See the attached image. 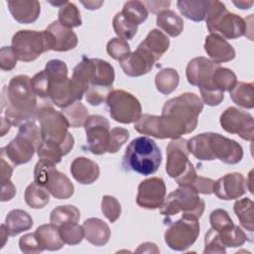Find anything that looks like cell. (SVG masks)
<instances>
[{
  "mask_svg": "<svg viewBox=\"0 0 254 254\" xmlns=\"http://www.w3.org/2000/svg\"><path fill=\"white\" fill-rule=\"evenodd\" d=\"M35 233L43 250L57 251L64 244L60 236L59 227L53 223L40 225Z\"/></svg>",
  "mask_w": 254,
  "mask_h": 254,
  "instance_id": "4316f807",
  "label": "cell"
},
{
  "mask_svg": "<svg viewBox=\"0 0 254 254\" xmlns=\"http://www.w3.org/2000/svg\"><path fill=\"white\" fill-rule=\"evenodd\" d=\"M45 34L52 51L66 52L74 49L78 43L76 34L71 29L62 26L58 21L50 24Z\"/></svg>",
  "mask_w": 254,
  "mask_h": 254,
  "instance_id": "7402d4cb",
  "label": "cell"
},
{
  "mask_svg": "<svg viewBox=\"0 0 254 254\" xmlns=\"http://www.w3.org/2000/svg\"><path fill=\"white\" fill-rule=\"evenodd\" d=\"M85 239L94 246L105 245L110 238L109 226L101 219L90 217L82 224Z\"/></svg>",
  "mask_w": 254,
  "mask_h": 254,
  "instance_id": "484cf974",
  "label": "cell"
},
{
  "mask_svg": "<svg viewBox=\"0 0 254 254\" xmlns=\"http://www.w3.org/2000/svg\"><path fill=\"white\" fill-rule=\"evenodd\" d=\"M121 13L130 23L136 26L145 22L148 18V9L141 1H127Z\"/></svg>",
  "mask_w": 254,
  "mask_h": 254,
  "instance_id": "f35d334b",
  "label": "cell"
},
{
  "mask_svg": "<svg viewBox=\"0 0 254 254\" xmlns=\"http://www.w3.org/2000/svg\"><path fill=\"white\" fill-rule=\"evenodd\" d=\"M13 173V167L6 161L4 156H1V184L10 181Z\"/></svg>",
  "mask_w": 254,
  "mask_h": 254,
  "instance_id": "6f0895ef",
  "label": "cell"
},
{
  "mask_svg": "<svg viewBox=\"0 0 254 254\" xmlns=\"http://www.w3.org/2000/svg\"><path fill=\"white\" fill-rule=\"evenodd\" d=\"M24 198L31 208L39 209L45 207L49 203L50 194L46 188L33 182L26 188Z\"/></svg>",
  "mask_w": 254,
  "mask_h": 254,
  "instance_id": "d6a6232c",
  "label": "cell"
},
{
  "mask_svg": "<svg viewBox=\"0 0 254 254\" xmlns=\"http://www.w3.org/2000/svg\"><path fill=\"white\" fill-rule=\"evenodd\" d=\"M219 123L226 132L236 134L247 141L253 140L254 119L250 113L230 106L220 115Z\"/></svg>",
  "mask_w": 254,
  "mask_h": 254,
  "instance_id": "ac0fdd59",
  "label": "cell"
},
{
  "mask_svg": "<svg viewBox=\"0 0 254 254\" xmlns=\"http://www.w3.org/2000/svg\"><path fill=\"white\" fill-rule=\"evenodd\" d=\"M157 26L170 37H178L184 30V21L172 10H165L158 14Z\"/></svg>",
  "mask_w": 254,
  "mask_h": 254,
  "instance_id": "4dcf8cb0",
  "label": "cell"
},
{
  "mask_svg": "<svg viewBox=\"0 0 254 254\" xmlns=\"http://www.w3.org/2000/svg\"><path fill=\"white\" fill-rule=\"evenodd\" d=\"M37 154L40 159L50 161L55 165L59 164L62 160V157L64 156L62 148L55 143L42 141L37 149Z\"/></svg>",
  "mask_w": 254,
  "mask_h": 254,
  "instance_id": "ee69618b",
  "label": "cell"
},
{
  "mask_svg": "<svg viewBox=\"0 0 254 254\" xmlns=\"http://www.w3.org/2000/svg\"><path fill=\"white\" fill-rule=\"evenodd\" d=\"M70 173L73 179L81 185H90L99 177V167L92 160L77 157L70 164Z\"/></svg>",
  "mask_w": 254,
  "mask_h": 254,
  "instance_id": "d4e9b609",
  "label": "cell"
},
{
  "mask_svg": "<svg viewBox=\"0 0 254 254\" xmlns=\"http://www.w3.org/2000/svg\"><path fill=\"white\" fill-rule=\"evenodd\" d=\"M254 203L249 197H244L235 201L233 205V210L239 219L242 227H244L249 232L254 230Z\"/></svg>",
  "mask_w": 254,
  "mask_h": 254,
  "instance_id": "836d02e7",
  "label": "cell"
},
{
  "mask_svg": "<svg viewBox=\"0 0 254 254\" xmlns=\"http://www.w3.org/2000/svg\"><path fill=\"white\" fill-rule=\"evenodd\" d=\"M17 57L12 47H3L0 50V67L2 70H11L17 64Z\"/></svg>",
  "mask_w": 254,
  "mask_h": 254,
  "instance_id": "f5cc1de1",
  "label": "cell"
},
{
  "mask_svg": "<svg viewBox=\"0 0 254 254\" xmlns=\"http://www.w3.org/2000/svg\"><path fill=\"white\" fill-rule=\"evenodd\" d=\"M202 109L201 99L193 92H185L166 101L159 116L160 139H178L194 131Z\"/></svg>",
  "mask_w": 254,
  "mask_h": 254,
  "instance_id": "7a4b0ae2",
  "label": "cell"
},
{
  "mask_svg": "<svg viewBox=\"0 0 254 254\" xmlns=\"http://www.w3.org/2000/svg\"><path fill=\"white\" fill-rule=\"evenodd\" d=\"M162 163L160 148L154 140L141 136L133 139L125 150L122 167L125 171L143 176L155 174Z\"/></svg>",
  "mask_w": 254,
  "mask_h": 254,
  "instance_id": "5b68a950",
  "label": "cell"
},
{
  "mask_svg": "<svg viewBox=\"0 0 254 254\" xmlns=\"http://www.w3.org/2000/svg\"><path fill=\"white\" fill-rule=\"evenodd\" d=\"M129 131L125 128L121 127H114L110 130V140L107 152L110 154L117 153L120 148L126 143L129 139Z\"/></svg>",
  "mask_w": 254,
  "mask_h": 254,
  "instance_id": "7dc6e473",
  "label": "cell"
},
{
  "mask_svg": "<svg viewBox=\"0 0 254 254\" xmlns=\"http://www.w3.org/2000/svg\"><path fill=\"white\" fill-rule=\"evenodd\" d=\"M8 236H9V232H8L6 226H5V223H4V224L1 225V238H2V239H1V240H2V241H1V248L5 245Z\"/></svg>",
  "mask_w": 254,
  "mask_h": 254,
  "instance_id": "6125c7cd",
  "label": "cell"
},
{
  "mask_svg": "<svg viewBox=\"0 0 254 254\" xmlns=\"http://www.w3.org/2000/svg\"><path fill=\"white\" fill-rule=\"evenodd\" d=\"M218 65V64H215L203 57L190 60L186 68V74L189 83L193 86H197L200 92L211 90L220 91L216 89L213 84L214 71Z\"/></svg>",
  "mask_w": 254,
  "mask_h": 254,
  "instance_id": "e0dca14e",
  "label": "cell"
},
{
  "mask_svg": "<svg viewBox=\"0 0 254 254\" xmlns=\"http://www.w3.org/2000/svg\"><path fill=\"white\" fill-rule=\"evenodd\" d=\"M189 153L188 140L181 137L172 139L167 146L166 172L179 186H190L196 177Z\"/></svg>",
  "mask_w": 254,
  "mask_h": 254,
  "instance_id": "8fae6325",
  "label": "cell"
},
{
  "mask_svg": "<svg viewBox=\"0 0 254 254\" xmlns=\"http://www.w3.org/2000/svg\"><path fill=\"white\" fill-rule=\"evenodd\" d=\"M217 234L221 243L225 248L240 247L247 240V235L245 234V232L238 225H235V224L229 226L224 230L218 231Z\"/></svg>",
  "mask_w": 254,
  "mask_h": 254,
  "instance_id": "60d3db41",
  "label": "cell"
},
{
  "mask_svg": "<svg viewBox=\"0 0 254 254\" xmlns=\"http://www.w3.org/2000/svg\"><path fill=\"white\" fill-rule=\"evenodd\" d=\"M59 227L60 236L64 244L77 245L84 237V230L82 225L75 221H68L61 224Z\"/></svg>",
  "mask_w": 254,
  "mask_h": 254,
  "instance_id": "74e56055",
  "label": "cell"
},
{
  "mask_svg": "<svg viewBox=\"0 0 254 254\" xmlns=\"http://www.w3.org/2000/svg\"><path fill=\"white\" fill-rule=\"evenodd\" d=\"M81 4L85 7V9L88 10H95L100 8V6L103 4L102 1H81Z\"/></svg>",
  "mask_w": 254,
  "mask_h": 254,
  "instance_id": "91938a15",
  "label": "cell"
},
{
  "mask_svg": "<svg viewBox=\"0 0 254 254\" xmlns=\"http://www.w3.org/2000/svg\"><path fill=\"white\" fill-rule=\"evenodd\" d=\"M156 62H158L157 59L148 50L139 45L135 52L131 53L119 64L125 74L136 77L148 73Z\"/></svg>",
  "mask_w": 254,
  "mask_h": 254,
  "instance_id": "44dd1931",
  "label": "cell"
},
{
  "mask_svg": "<svg viewBox=\"0 0 254 254\" xmlns=\"http://www.w3.org/2000/svg\"><path fill=\"white\" fill-rule=\"evenodd\" d=\"M107 54L114 60L121 62L131 54V49L127 41L120 38L111 39L106 46Z\"/></svg>",
  "mask_w": 254,
  "mask_h": 254,
  "instance_id": "f6af8a7d",
  "label": "cell"
},
{
  "mask_svg": "<svg viewBox=\"0 0 254 254\" xmlns=\"http://www.w3.org/2000/svg\"><path fill=\"white\" fill-rule=\"evenodd\" d=\"M114 79V68L108 62L100 59H88L86 57H83L73 68L71 76V81L79 101L89 87L112 89Z\"/></svg>",
  "mask_w": 254,
  "mask_h": 254,
  "instance_id": "277c9868",
  "label": "cell"
},
{
  "mask_svg": "<svg viewBox=\"0 0 254 254\" xmlns=\"http://www.w3.org/2000/svg\"><path fill=\"white\" fill-rule=\"evenodd\" d=\"M143 4L146 6V8L149 9L150 12L154 14H159L162 11L168 10V8L171 5L170 1H144Z\"/></svg>",
  "mask_w": 254,
  "mask_h": 254,
  "instance_id": "11a10c76",
  "label": "cell"
},
{
  "mask_svg": "<svg viewBox=\"0 0 254 254\" xmlns=\"http://www.w3.org/2000/svg\"><path fill=\"white\" fill-rule=\"evenodd\" d=\"M5 226L10 236H15L23 231L29 230L33 226L31 215L23 209L11 210L5 218Z\"/></svg>",
  "mask_w": 254,
  "mask_h": 254,
  "instance_id": "f546056e",
  "label": "cell"
},
{
  "mask_svg": "<svg viewBox=\"0 0 254 254\" xmlns=\"http://www.w3.org/2000/svg\"><path fill=\"white\" fill-rule=\"evenodd\" d=\"M203 253H226V248L221 243L217 232L212 228L205 233Z\"/></svg>",
  "mask_w": 254,
  "mask_h": 254,
  "instance_id": "681fc988",
  "label": "cell"
},
{
  "mask_svg": "<svg viewBox=\"0 0 254 254\" xmlns=\"http://www.w3.org/2000/svg\"><path fill=\"white\" fill-rule=\"evenodd\" d=\"M34 182L46 188L58 199H67L74 191V187L69 179L56 169L50 161L40 159L34 169Z\"/></svg>",
  "mask_w": 254,
  "mask_h": 254,
  "instance_id": "7c38bea8",
  "label": "cell"
},
{
  "mask_svg": "<svg viewBox=\"0 0 254 254\" xmlns=\"http://www.w3.org/2000/svg\"><path fill=\"white\" fill-rule=\"evenodd\" d=\"M232 101L240 107L252 109L254 107V91L252 82L237 81L229 90Z\"/></svg>",
  "mask_w": 254,
  "mask_h": 254,
  "instance_id": "1f68e13d",
  "label": "cell"
},
{
  "mask_svg": "<svg viewBox=\"0 0 254 254\" xmlns=\"http://www.w3.org/2000/svg\"><path fill=\"white\" fill-rule=\"evenodd\" d=\"M164 221L168 224L164 234L165 242L175 251H186L199 235V222L196 218L182 215L175 221Z\"/></svg>",
  "mask_w": 254,
  "mask_h": 254,
  "instance_id": "4fadbf2b",
  "label": "cell"
},
{
  "mask_svg": "<svg viewBox=\"0 0 254 254\" xmlns=\"http://www.w3.org/2000/svg\"><path fill=\"white\" fill-rule=\"evenodd\" d=\"M160 208V213L167 218L182 212V215L199 219L204 211V201L192 187L180 186L169 193Z\"/></svg>",
  "mask_w": 254,
  "mask_h": 254,
  "instance_id": "30bf717a",
  "label": "cell"
},
{
  "mask_svg": "<svg viewBox=\"0 0 254 254\" xmlns=\"http://www.w3.org/2000/svg\"><path fill=\"white\" fill-rule=\"evenodd\" d=\"M165 196L166 185L164 180L153 177L139 184L136 202L142 208L157 209L162 206Z\"/></svg>",
  "mask_w": 254,
  "mask_h": 254,
  "instance_id": "d6986e66",
  "label": "cell"
},
{
  "mask_svg": "<svg viewBox=\"0 0 254 254\" xmlns=\"http://www.w3.org/2000/svg\"><path fill=\"white\" fill-rule=\"evenodd\" d=\"M214 181L209 178L196 176L190 187H192L198 193L211 194L213 192Z\"/></svg>",
  "mask_w": 254,
  "mask_h": 254,
  "instance_id": "db71d44e",
  "label": "cell"
},
{
  "mask_svg": "<svg viewBox=\"0 0 254 254\" xmlns=\"http://www.w3.org/2000/svg\"><path fill=\"white\" fill-rule=\"evenodd\" d=\"M140 45L148 50L159 61L170 47L169 38L160 30L153 29L148 33Z\"/></svg>",
  "mask_w": 254,
  "mask_h": 254,
  "instance_id": "f1b7e54d",
  "label": "cell"
},
{
  "mask_svg": "<svg viewBox=\"0 0 254 254\" xmlns=\"http://www.w3.org/2000/svg\"><path fill=\"white\" fill-rule=\"evenodd\" d=\"M112 25L114 32L118 36V38L122 40H131L133 37L136 35L138 26L130 23L123 15L121 12L116 13L112 20Z\"/></svg>",
  "mask_w": 254,
  "mask_h": 254,
  "instance_id": "7bdbcfd3",
  "label": "cell"
},
{
  "mask_svg": "<svg viewBox=\"0 0 254 254\" xmlns=\"http://www.w3.org/2000/svg\"><path fill=\"white\" fill-rule=\"evenodd\" d=\"M209 5V0H180L177 2L181 14L193 22L205 20Z\"/></svg>",
  "mask_w": 254,
  "mask_h": 254,
  "instance_id": "83f0119b",
  "label": "cell"
},
{
  "mask_svg": "<svg viewBox=\"0 0 254 254\" xmlns=\"http://www.w3.org/2000/svg\"><path fill=\"white\" fill-rule=\"evenodd\" d=\"M58 22L67 29L79 27L81 25V18L76 5L68 1L62 5L58 13Z\"/></svg>",
  "mask_w": 254,
  "mask_h": 254,
  "instance_id": "d590c367",
  "label": "cell"
},
{
  "mask_svg": "<svg viewBox=\"0 0 254 254\" xmlns=\"http://www.w3.org/2000/svg\"><path fill=\"white\" fill-rule=\"evenodd\" d=\"M83 127L86 134V146L84 149L93 155L106 153L110 140L109 121L101 115H90Z\"/></svg>",
  "mask_w": 254,
  "mask_h": 254,
  "instance_id": "2e32d148",
  "label": "cell"
},
{
  "mask_svg": "<svg viewBox=\"0 0 254 254\" xmlns=\"http://www.w3.org/2000/svg\"><path fill=\"white\" fill-rule=\"evenodd\" d=\"M236 74L231 69L218 65L213 75V84L216 89L222 92L229 91L236 84Z\"/></svg>",
  "mask_w": 254,
  "mask_h": 254,
  "instance_id": "b9f144b4",
  "label": "cell"
},
{
  "mask_svg": "<svg viewBox=\"0 0 254 254\" xmlns=\"http://www.w3.org/2000/svg\"><path fill=\"white\" fill-rule=\"evenodd\" d=\"M32 78L25 74L13 76L8 86H3L1 93V136L12 125L34 119L39 108L37 95L32 86Z\"/></svg>",
  "mask_w": 254,
  "mask_h": 254,
  "instance_id": "6da1fadb",
  "label": "cell"
},
{
  "mask_svg": "<svg viewBox=\"0 0 254 254\" xmlns=\"http://www.w3.org/2000/svg\"><path fill=\"white\" fill-rule=\"evenodd\" d=\"M101 210L104 216L111 222H115L121 214L120 202L111 195H104L101 200Z\"/></svg>",
  "mask_w": 254,
  "mask_h": 254,
  "instance_id": "bcb514c9",
  "label": "cell"
},
{
  "mask_svg": "<svg viewBox=\"0 0 254 254\" xmlns=\"http://www.w3.org/2000/svg\"><path fill=\"white\" fill-rule=\"evenodd\" d=\"M180 76L178 71L172 67L161 69L155 77V84L159 92L162 94L172 93L179 85Z\"/></svg>",
  "mask_w": 254,
  "mask_h": 254,
  "instance_id": "e575fe53",
  "label": "cell"
},
{
  "mask_svg": "<svg viewBox=\"0 0 254 254\" xmlns=\"http://www.w3.org/2000/svg\"><path fill=\"white\" fill-rule=\"evenodd\" d=\"M45 72L48 80V99L60 108H65L78 101L71 79L67 77V66L61 60L47 63Z\"/></svg>",
  "mask_w": 254,
  "mask_h": 254,
  "instance_id": "ba28073f",
  "label": "cell"
},
{
  "mask_svg": "<svg viewBox=\"0 0 254 254\" xmlns=\"http://www.w3.org/2000/svg\"><path fill=\"white\" fill-rule=\"evenodd\" d=\"M61 112L64 115L69 126L72 128L83 126L89 116L86 107L79 100L73 102L65 108H63Z\"/></svg>",
  "mask_w": 254,
  "mask_h": 254,
  "instance_id": "8d00e7d4",
  "label": "cell"
},
{
  "mask_svg": "<svg viewBox=\"0 0 254 254\" xmlns=\"http://www.w3.org/2000/svg\"><path fill=\"white\" fill-rule=\"evenodd\" d=\"M189 152L200 161L218 159L224 164L235 165L243 158V149L236 141L218 133L198 134L188 141Z\"/></svg>",
  "mask_w": 254,
  "mask_h": 254,
  "instance_id": "3957f363",
  "label": "cell"
},
{
  "mask_svg": "<svg viewBox=\"0 0 254 254\" xmlns=\"http://www.w3.org/2000/svg\"><path fill=\"white\" fill-rule=\"evenodd\" d=\"M206 27L210 34H216L223 39H238L247 32L246 21L234 13L229 12L219 1H210L205 17Z\"/></svg>",
  "mask_w": 254,
  "mask_h": 254,
  "instance_id": "9c48e42d",
  "label": "cell"
},
{
  "mask_svg": "<svg viewBox=\"0 0 254 254\" xmlns=\"http://www.w3.org/2000/svg\"><path fill=\"white\" fill-rule=\"evenodd\" d=\"M209 221L211 228L217 232L224 230L234 224L227 211L221 208H217L211 211L209 215Z\"/></svg>",
  "mask_w": 254,
  "mask_h": 254,
  "instance_id": "c3c4849f",
  "label": "cell"
},
{
  "mask_svg": "<svg viewBox=\"0 0 254 254\" xmlns=\"http://www.w3.org/2000/svg\"><path fill=\"white\" fill-rule=\"evenodd\" d=\"M35 119L40 125L42 141L58 144L64 155H67L73 148L74 139L68 132L70 126L64 115L52 105L44 104L39 106Z\"/></svg>",
  "mask_w": 254,
  "mask_h": 254,
  "instance_id": "8992f818",
  "label": "cell"
},
{
  "mask_svg": "<svg viewBox=\"0 0 254 254\" xmlns=\"http://www.w3.org/2000/svg\"><path fill=\"white\" fill-rule=\"evenodd\" d=\"M41 143L40 125L34 118L19 126L17 136L8 145L1 148V156L8 159L13 166L23 165L31 161Z\"/></svg>",
  "mask_w": 254,
  "mask_h": 254,
  "instance_id": "52a82bcc",
  "label": "cell"
},
{
  "mask_svg": "<svg viewBox=\"0 0 254 254\" xmlns=\"http://www.w3.org/2000/svg\"><path fill=\"white\" fill-rule=\"evenodd\" d=\"M109 115L122 124L135 123L142 115L140 101L130 92L123 89H113L106 98Z\"/></svg>",
  "mask_w": 254,
  "mask_h": 254,
  "instance_id": "9a60e30c",
  "label": "cell"
},
{
  "mask_svg": "<svg viewBox=\"0 0 254 254\" xmlns=\"http://www.w3.org/2000/svg\"><path fill=\"white\" fill-rule=\"evenodd\" d=\"M7 5L12 17L21 24L36 22L41 13L40 2L37 0H9Z\"/></svg>",
  "mask_w": 254,
  "mask_h": 254,
  "instance_id": "cb8c5ba5",
  "label": "cell"
},
{
  "mask_svg": "<svg viewBox=\"0 0 254 254\" xmlns=\"http://www.w3.org/2000/svg\"><path fill=\"white\" fill-rule=\"evenodd\" d=\"M16 194V188L11 181L1 184V201H7Z\"/></svg>",
  "mask_w": 254,
  "mask_h": 254,
  "instance_id": "9f6ffc18",
  "label": "cell"
},
{
  "mask_svg": "<svg viewBox=\"0 0 254 254\" xmlns=\"http://www.w3.org/2000/svg\"><path fill=\"white\" fill-rule=\"evenodd\" d=\"M247 191V180L240 173L226 174L214 181L213 192L223 200L236 199Z\"/></svg>",
  "mask_w": 254,
  "mask_h": 254,
  "instance_id": "ffe728a7",
  "label": "cell"
},
{
  "mask_svg": "<svg viewBox=\"0 0 254 254\" xmlns=\"http://www.w3.org/2000/svg\"><path fill=\"white\" fill-rule=\"evenodd\" d=\"M12 49L17 59L24 63L37 60L43 53L50 51L45 31L20 30L12 38Z\"/></svg>",
  "mask_w": 254,
  "mask_h": 254,
  "instance_id": "5bb4252c",
  "label": "cell"
},
{
  "mask_svg": "<svg viewBox=\"0 0 254 254\" xmlns=\"http://www.w3.org/2000/svg\"><path fill=\"white\" fill-rule=\"evenodd\" d=\"M233 4L237 6L239 9L244 10V9H249L253 5V1H233Z\"/></svg>",
  "mask_w": 254,
  "mask_h": 254,
  "instance_id": "94428289",
  "label": "cell"
},
{
  "mask_svg": "<svg viewBox=\"0 0 254 254\" xmlns=\"http://www.w3.org/2000/svg\"><path fill=\"white\" fill-rule=\"evenodd\" d=\"M136 252H148V253H159L160 250L157 248V245L151 242H146L141 244L138 249L136 250Z\"/></svg>",
  "mask_w": 254,
  "mask_h": 254,
  "instance_id": "680465c9",
  "label": "cell"
},
{
  "mask_svg": "<svg viewBox=\"0 0 254 254\" xmlns=\"http://www.w3.org/2000/svg\"><path fill=\"white\" fill-rule=\"evenodd\" d=\"M113 89L89 87L85 93V100L92 106H98L106 101V98L110 91Z\"/></svg>",
  "mask_w": 254,
  "mask_h": 254,
  "instance_id": "816d5d0a",
  "label": "cell"
},
{
  "mask_svg": "<svg viewBox=\"0 0 254 254\" xmlns=\"http://www.w3.org/2000/svg\"><path fill=\"white\" fill-rule=\"evenodd\" d=\"M80 217V212L78 208L71 204L60 205L53 209L50 215V222L60 226L61 224L68 221L77 222Z\"/></svg>",
  "mask_w": 254,
  "mask_h": 254,
  "instance_id": "ab89813d",
  "label": "cell"
},
{
  "mask_svg": "<svg viewBox=\"0 0 254 254\" xmlns=\"http://www.w3.org/2000/svg\"><path fill=\"white\" fill-rule=\"evenodd\" d=\"M19 247L23 253H41L44 250L40 246L35 232L27 233L19 239Z\"/></svg>",
  "mask_w": 254,
  "mask_h": 254,
  "instance_id": "f907efd6",
  "label": "cell"
},
{
  "mask_svg": "<svg viewBox=\"0 0 254 254\" xmlns=\"http://www.w3.org/2000/svg\"><path fill=\"white\" fill-rule=\"evenodd\" d=\"M204 51L215 64L230 62L235 58L233 47L222 37L216 34H209L204 41Z\"/></svg>",
  "mask_w": 254,
  "mask_h": 254,
  "instance_id": "603a6c76",
  "label": "cell"
}]
</instances>
